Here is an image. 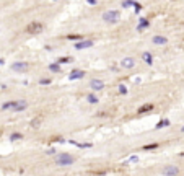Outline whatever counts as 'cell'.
<instances>
[{"label":"cell","instance_id":"4316f807","mask_svg":"<svg viewBox=\"0 0 184 176\" xmlns=\"http://www.w3.org/2000/svg\"><path fill=\"white\" fill-rule=\"evenodd\" d=\"M4 62H5V60H4V59H0V65H2V64H4Z\"/></svg>","mask_w":184,"mask_h":176},{"label":"cell","instance_id":"cb8c5ba5","mask_svg":"<svg viewBox=\"0 0 184 176\" xmlns=\"http://www.w3.org/2000/svg\"><path fill=\"white\" fill-rule=\"evenodd\" d=\"M49 83H52V78H41L39 80V85H49Z\"/></svg>","mask_w":184,"mask_h":176},{"label":"cell","instance_id":"44dd1931","mask_svg":"<svg viewBox=\"0 0 184 176\" xmlns=\"http://www.w3.org/2000/svg\"><path fill=\"white\" fill-rule=\"evenodd\" d=\"M98 101H99V99L96 98V95H93V93H90V95H88V103H91V104H96Z\"/></svg>","mask_w":184,"mask_h":176},{"label":"cell","instance_id":"7402d4cb","mask_svg":"<svg viewBox=\"0 0 184 176\" xmlns=\"http://www.w3.org/2000/svg\"><path fill=\"white\" fill-rule=\"evenodd\" d=\"M142 28H148V20H147V18H142V20H140V26H138V29H142Z\"/></svg>","mask_w":184,"mask_h":176},{"label":"cell","instance_id":"8992f818","mask_svg":"<svg viewBox=\"0 0 184 176\" xmlns=\"http://www.w3.org/2000/svg\"><path fill=\"white\" fill-rule=\"evenodd\" d=\"M93 46V41L91 39H83V41H80V42H77L75 44V49L77 51H81V49H88V47H91Z\"/></svg>","mask_w":184,"mask_h":176},{"label":"cell","instance_id":"ffe728a7","mask_svg":"<svg viewBox=\"0 0 184 176\" xmlns=\"http://www.w3.org/2000/svg\"><path fill=\"white\" fill-rule=\"evenodd\" d=\"M13 106H15V101H7V103H4L2 104V109H13Z\"/></svg>","mask_w":184,"mask_h":176},{"label":"cell","instance_id":"5b68a950","mask_svg":"<svg viewBox=\"0 0 184 176\" xmlns=\"http://www.w3.org/2000/svg\"><path fill=\"white\" fill-rule=\"evenodd\" d=\"M161 173L165 176H178L181 173V170H179V166H165Z\"/></svg>","mask_w":184,"mask_h":176},{"label":"cell","instance_id":"ba28073f","mask_svg":"<svg viewBox=\"0 0 184 176\" xmlns=\"http://www.w3.org/2000/svg\"><path fill=\"white\" fill-rule=\"evenodd\" d=\"M90 87H91V90H103V88H104V82L98 80V78H93V80L90 82Z\"/></svg>","mask_w":184,"mask_h":176},{"label":"cell","instance_id":"52a82bcc","mask_svg":"<svg viewBox=\"0 0 184 176\" xmlns=\"http://www.w3.org/2000/svg\"><path fill=\"white\" fill-rule=\"evenodd\" d=\"M26 108H28V101H26V99H20V101H15V106H13L11 111L18 113V111H25Z\"/></svg>","mask_w":184,"mask_h":176},{"label":"cell","instance_id":"2e32d148","mask_svg":"<svg viewBox=\"0 0 184 176\" xmlns=\"http://www.w3.org/2000/svg\"><path fill=\"white\" fill-rule=\"evenodd\" d=\"M21 139H23V134H20V132H13V134L10 135V140H11V142L21 140Z\"/></svg>","mask_w":184,"mask_h":176},{"label":"cell","instance_id":"5bb4252c","mask_svg":"<svg viewBox=\"0 0 184 176\" xmlns=\"http://www.w3.org/2000/svg\"><path fill=\"white\" fill-rule=\"evenodd\" d=\"M143 60H145L147 65H152V64H153V57H152V54H150V52H143Z\"/></svg>","mask_w":184,"mask_h":176},{"label":"cell","instance_id":"7c38bea8","mask_svg":"<svg viewBox=\"0 0 184 176\" xmlns=\"http://www.w3.org/2000/svg\"><path fill=\"white\" fill-rule=\"evenodd\" d=\"M85 75H86L85 70H73V72L70 74V77H68V78H70V80H77V78H83Z\"/></svg>","mask_w":184,"mask_h":176},{"label":"cell","instance_id":"8fae6325","mask_svg":"<svg viewBox=\"0 0 184 176\" xmlns=\"http://www.w3.org/2000/svg\"><path fill=\"white\" fill-rule=\"evenodd\" d=\"M153 44H156V46H163V44H168V38H165V36H155V38L152 39Z\"/></svg>","mask_w":184,"mask_h":176},{"label":"cell","instance_id":"30bf717a","mask_svg":"<svg viewBox=\"0 0 184 176\" xmlns=\"http://www.w3.org/2000/svg\"><path fill=\"white\" fill-rule=\"evenodd\" d=\"M153 108H155V104H153V103H147V104H142L140 108H138L137 113H138V114H145V113H148V111H152Z\"/></svg>","mask_w":184,"mask_h":176},{"label":"cell","instance_id":"d6986e66","mask_svg":"<svg viewBox=\"0 0 184 176\" xmlns=\"http://www.w3.org/2000/svg\"><path fill=\"white\" fill-rule=\"evenodd\" d=\"M49 70H51V72H54V74H57V72H60L62 69H60L59 64H51V65H49Z\"/></svg>","mask_w":184,"mask_h":176},{"label":"cell","instance_id":"6da1fadb","mask_svg":"<svg viewBox=\"0 0 184 176\" xmlns=\"http://www.w3.org/2000/svg\"><path fill=\"white\" fill-rule=\"evenodd\" d=\"M75 162H77V158L72 157L70 153H60V155L56 157V165H59V166H70Z\"/></svg>","mask_w":184,"mask_h":176},{"label":"cell","instance_id":"f1b7e54d","mask_svg":"<svg viewBox=\"0 0 184 176\" xmlns=\"http://www.w3.org/2000/svg\"><path fill=\"white\" fill-rule=\"evenodd\" d=\"M181 130H183V132H184V126H183V129H181Z\"/></svg>","mask_w":184,"mask_h":176},{"label":"cell","instance_id":"9c48e42d","mask_svg":"<svg viewBox=\"0 0 184 176\" xmlns=\"http://www.w3.org/2000/svg\"><path fill=\"white\" fill-rule=\"evenodd\" d=\"M122 67L124 69H134L135 67V60L132 59V57H126V59H122Z\"/></svg>","mask_w":184,"mask_h":176},{"label":"cell","instance_id":"603a6c76","mask_svg":"<svg viewBox=\"0 0 184 176\" xmlns=\"http://www.w3.org/2000/svg\"><path fill=\"white\" fill-rule=\"evenodd\" d=\"M70 60H72V57H59L57 64H67V62H70Z\"/></svg>","mask_w":184,"mask_h":176},{"label":"cell","instance_id":"ac0fdd59","mask_svg":"<svg viewBox=\"0 0 184 176\" xmlns=\"http://www.w3.org/2000/svg\"><path fill=\"white\" fill-rule=\"evenodd\" d=\"M160 144L158 142H153V144H148V145H143V150H155V148H158Z\"/></svg>","mask_w":184,"mask_h":176},{"label":"cell","instance_id":"e0dca14e","mask_svg":"<svg viewBox=\"0 0 184 176\" xmlns=\"http://www.w3.org/2000/svg\"><path fill=\"white\" fill-rule=\"evenodd\" d=\"M166 126H170V119H161L158 124H156L155 129H161V127H166Z\"/></svg>","mask_w":184,"mask_h":176},{"label":"cell","instance_id":"3957f363","mask_svg":"<svg viewBox=\"0 0 184 176\" xmlns=\"http://www.w3.org/2000/svg\"><path fill=\"white\" fill-rule=\"evenodd\" d=\"M43 29H44V25L39 23V21H31L26 26V33L28 34H39V33H43Z\"/></svg>","mask_w":184,"mask_h":176},{"label":"cell","instance_id":"7a4b0ae2","mask_svg":"<svg viewBox=\"0 0 184 176\" xmlns=\"http://www.w3.org/2000/svg\"><path fill=\"white\" fill-rule=\"evenodd\" d=\"M121 18V11H117V10H108V11H104V15H103V20L106 21V23H117V20Z\"/></svg>","mask_w":184,"mask_h":176},{"label":"cell","instance_id":"d4e9b609","mask_svg":"<svg viewBox=\"0 0 184 176\" xmlns=\"http://www.w3.org/2000/svg\"><path fill=\"white\" fill-rule=\"evenodd\" d=\"M119 93L121 95H126V93H127V88H126L124 85H119Z\"/></svg>","mask_w":184,"mask_h":176},{"label":"cell","instance_id":"484cf974","mask_svg":"<svg viewBox=\"0 0 184 176\" xmlns=\"http://www.w3.org/2000/svg\"><path fill=\"white\" fill-rule=\"evenodd\" d=\"M39 124H41V119H39V117H36V119L31 122V126H33V127H36V126H39Z\"/></svg>","mask_w":184,"mask_h":176},{"label":"cell","instance_id":"9a60e30c","mask_svg":"<svg viewBox=\"0 0 184 176\" xmlns=\"http://www.w3.org/2000/svg\"><path fill=\"white\" fill-rule=\"evenodd\" d=\"M70 144H73L75 147H78V148H90L91 147V144H80V142H75V140H68Z\"/></svg>","mask_w":184,"mask_h":176},{"label":"cell","instance_id":"4fadbf2b","mask_svg":"<svg viewBox=\"0 0 184 176\" xmlns=\"http://www.w3.org/2000/svg\"><path fill=\"white\" fill-rule=\"evenodd\" d=\"M65 39H68V41H75V44H77V42L83 41V36H81V34H68V36H65Z\"/></svg>","mask_w":184,"mask_h":176},{"label":"cell","instance_id":"277c9868","mask_svg":"<svg viewBox=\"0 0 184 176\" xmlns=\"http://www.w3.org/2000/svg\"><path fill=\"white\" fill-rule=\"evenodd\" d=\"M10 69L13 72H26L29 69V64L28 62H15L10 65Z\"/></svg>","mask_w":184,"mask_h":176},{"label":"cell","instance_id":"83f0119b","mask_svg":"<svg viewBox=\"0 0 184 176\" xmlns=\"http://www.w3.org/2000/svg\"><path fill=\"white\" fill-rule=\"evenodd\" d=\"M179 155H181V157H184V152H181V153H179Z\"/></svg>","mask_w":184,"mask_h":176}]
</instances>
